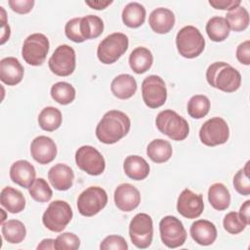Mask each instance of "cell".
Masks as SVG:
<instances>
[{"label":"cell","instance_id":"1","mask_svg":"<svg viewBox=\"0 0 250 250\" xmlns=\"http://www.w3.org/2000/svg\"><path fill=\"white\" fill-rule=\"evenodd\" d=\"M131 120L120 110L105 112L96 127V136L101 143L111 145L124 138L130 131Z\"/></svg>","mask_w":250,"mask_h":250},{"label":"cell","instance_id":"2","mask_svg":"<svg viewBox=\"0 0 250 250\" xmlns=\"http://www.w3.org/2000/svg\"><path fill=\"white\" fill-rule=\"evenodd\" d=\"M208 84L226 93H232L241 85V75L238 70L225 62H216L206 70Z\"/></svg>","mask_w":250,"mask_h":250},{"label":"cell","instance_id":"3","mask_svg":"<svg viewBox=\"0 0 250 250\" xmlns=\"http://www.w3.org/2000/svg\"><path fill=\"white\" fill-rule=\"evenodd\" d=\"M155 125L159 132L174 141H184L189 133L188 121L172 109L160 111L156 116Z\"/></svg>","mask_w":250,"mask_h":250},{"label":"cell","instance_id":"4","mask_svg":"<svg viewBox=\"0 0 250 250\" xmlns=\"http://www.w3.org/2000/svg\"><path fill=\"white\" fill-rule=\"evenodd\" d=\"M176 46L182 57L193 59L203 52L205 39L198 28L193 25H187L178 31Z\"/></svg>","mask_w":250,"mask_h":250},{"label":"cell","instance_id":"5","mask_svg":"<svg viewBox=\"0 0 250 250\" xmlns=\"http://www.w3.org/2000/svg\"><path fill=\"white\" fill-rule=\"evenodd\" d=\"M129 39L121 32H114L103 39L97 49V56L101 62L111 64L115 62L128 49Z\"/></svg>","mask_w":250,"mask_h":250},{"label":"cell","instance_id":"6","mask_svg":"<svg viewBox=\"0 0 250 250\" xmlns=\"http://www.w3.org/2000/svg\"><path fill=\"white\" fill-rule=\"evenodd\" d=\"M73 216L70 205L63 200L52 201L42 216L43 225L54 232L62 231Z\"/></svg>","mask_w":250,"mask_h":250},{"label":"cell","instance_id":"7","mask_svg":"<svg viewBox=\"0 0 250 250\" xmlns=\"http://www.w3.org/2000/svg\"><path fill=\"white\" fill-rule=\"evenodd\" d=\"M50 43L48 38L42 33H32L28 35L21 48V56L25 62L30 65H41L49 52Z\"/></svg>","mask_w":250,"mask_h":250},{"label":"cell","instance_id":"8","mask_svg":"<svg viewBox=\"0 0 250 250\" xmlns=\"http://www.w3.org/2000/svg\"><path fill=\"white\" fill-rule=\"evenodd\" d=\"M129 235L132 243L140 248H147L152 241L153 224L152 219L146 213L137 214L130 222Z\"/></svg>","mask_w":250,"mask_h":250},{"label":"cell","instance_id":"9","mask_svg":"<svg viewBox=\"0 0 250 250\" xmlns=\"http://www.w3.org/2000/svg\"><path fill=\"white\" fill-rule=\"evenodd\" d=\"M107 203V194L100 187H89L77 199V209L82 216L92 217L102 211Z\"/></svg>","mask_w":250,"mask_h":250},{"label":"cell","instance_id":"10","mask_svg":"<svg viewBox=\"0 0 250 250\" xmlns=\"http://www.w3.org/2000/svg\"><path fill=\"white\" fill-rule=\"evenodd\" d=\"M229 137V125L222 117H212L205 121L199 130V139L207 146L225 144Z\"/></svg>","mask_w":250,"mask_h":250},{"label":"cell","instance_id":"11","mask_svg":"<svg viewBox=\"0 0 250 250\" xmlns=\"http://www.w3.org/2000/svg\"><path fill=\"white\" fill-rule=\"evenodd\" d=\"M160 237L168 248L182 246L187 239V231L183 223L175 216H165L159 223Z\"/></svg>","mask_w":250,"mask_h":250},{"label":"cell","instance_id":"12","mask_svg":"<svg viewBox=\"0 0 250 250\" xmlns=\"http://www.w3.org/2000/svg\"><path fill=\"white\" fill-rule=\"evenodd\" d=\"M75 162L79 169L91 176L101 175L105 168L102 153L92 146H82L75 152Z\"/></svg>","mask_w":250,"mask_h":250},{"label":"cell","instance_id":"13","mask_svg":"<svg viewBox=\"0 0 250 250\" xmlns=\"http://www.w3.org/2000/svg\"><path fill=\"white\" fill-rule=\"evenodd\" d=\"M142 96L146 106L157 108L163 105L167 99V89L164 80L158 75H149L142 83Z\"/></svg>","mask_w":250,"mask_h":250},{"label":"cell","instance_id":"14","mask_svg":"<svg viewBox=\"0 0 250 250\" xmlns=\"http://www.w3.org/2000/svg\"><path fill=\"white\" fill-rule=\"evenodd\" d=\"M75 51L71 46L60 45L49 59V68L58 76H68L75 69Z\"/></svg>","mask_w":250,"mask_h":250},{"label":"cell","instance_id":"15","mask_svg":"<svg viewBox=\"0 0 250 250\" xmlns=\"http://www.w3.org/2000/svg\"><path fill=\"white\" fill-rule=\"evenodd\" d=\"M204 209L202 194H196L185 188L178 197L177 211L187 219L198 218Z\"/></svg>","mask_w":250,"mask_h":250},{"label":"cell","instance_id":"16","mask_svg":"<svg viewBox=\"0 0 250 250\" xmlns=\"http://www.w3.org/2000/svg\"><path fill=\"white\" fill-rule=\"evenodd\" d=\"M30 153L39 164H48L57 156V146L50 137L38 136L31 142Z\"/></svg>","mask_w":250,"mask_h":250},{"label":"cell","instance_id":"17","mask_svg":"<svg viewBox=\"0 0 250 250\" xmlns=\"http://www.w3.org/2000/svg\"><path fill=\"white\" fill-rule=\"evenodd\" d=\"M114 202L121 211H133L141 202L140 191L131 184H121L114 190Z\"/></svg>","mask_w":250,"mask_h":250},{"label":"cell","instance_id":"18","mask_svg":"<svg viewBox=\"0 0 250 250\" xmlns=\"http://www.w3.org/2000/svg\"><path fill=\"white\" fill-rule=\"evenodd\" d=\"M36 171L27 160L21 159L14 162L10 168L11 180L23 188H29L35 181Z\"/></svg>","mask_w":250,"mask_h":250},{"label":"cell","instance_id":"19","mask_svg":"<svg viewBox=\"0 0 250 250\" xmlns=\"http://www.w3.org/2000/svg\"><path fill=\"white\" fill-rule=\"evenodd\" d=\"M23 73V66L17 58L7 57L0 61V79L6 85L19 84L22 80Z\"/></svg>","mask_w":250,"mask_h":250},{"label":"cell","instance_id":"20","mask_svg":"<svg viewBox=\"0 0 250 250\" xmlns=\"http://www.w3.org/2000/svg\"><path fill=\"white\" fill-rule=\"evenodd\" d=\"M48 179L53 188L63 191L69 189L72 187L74 173L68 165L58 163L49 170Z\"/></svg>","mask_w":250,"mask_h":250},{"label":"cell","instance_id":"21","mask_svg":"<svg viewBox=\"0 0 250 250\" xmlns=\"http://www.w3.org/2000/svg\"><path fill=\"white\" fill-rule=\"evenodd\" d=\"M190 236L199 245H211L217 238L215 225L207 220H197L190 226Z\"/></svg>","mask_w":250,"mask_h":250},{"label":"cell","instance_id":"22","mask_svg":"<svg viewBox=\"0 0 250 250\" xmlns=\"http://www.w3.org/2000/svg\"><path fill=\"white\" fill-rule=\"evenodd\" d=\"M150 28L159 34L168 33L175 24V15L167 8H156L148 17Z\"/></svg>","mask_w":250,"mask_h":250},{"label":"cell","instance_id":"23","mask_svg":"<svg viewBox=\"0 0 250 250\" xmlns=\"http://www.w3.org/2000/svg\"><path fill=\"white\" fill-rule=\"evenodd\" d=\"M110 90L113 96L120 100L130 99L137 91L136 79L127 73L119 74L111 81Z\"/></svg>","mask_w":250,"mask_h":250},{"label":"cell","instance_id":"24","mask_svg":"<svg viewBox=\"0 0 250 250\" xmlns=\"http://www.w3.org/2000/svg\"><path fill=\"white\" fill-rule=\"evenodd\" d=\"M0 203L8 212L17 214L23 211L25 198L19 189L12 187H5L0 193Z\"/></svg>","mask_w":250,"mask_h":250},{"label":"cell","instance_id":"25","mask_svg":"<svg viewBox=\"0 0 250 250\" xmlns=\"http://www.w3.org/2000/svg\"><path fill=\"white\" fill-rule=\"evenodd\" d=\"M123 169L125 174L132 180H145L149 174V165L145 158L139 155H129L125 158Z\"/></svg>","mask_w":250,"mask_h":250},{"label":"cell","instance_id":"26","mask_svg":"<svg viewBox=\"0 0 250 250\" xmlns=\"http://www.w3.org/2000/svg\"><path fill=\"white\" fill-rule=\"evenodd\" d=\"M152 62L153 56L146 47H137L129 56L130 67L137 74H142L147 71L151 67Z\"/></svg>","mask_w":250,"mask_h":250},{"label":"cell","instance_id":"27","mask_svg":"<svg viewBox=\"0 0 250 250\" xmlns=\"http://www.w3.org/2000/svg\"><path fill=\"white\" fill-rule=\"evenodd\" d=\"M208 200L214 209L223 211L229 206L230 193L224 184L215 183L208 189Z\"/></svg>","mask_w":250,"mask_h":250},{"label":"cell","instance_id":"28","mask_svg":"<svg viewBox=\"0 0 250 250\" xmlns=\"http://www.w3.org/2000/svg\"><path fill=\"white\" fill-rule=\"evenodd\" d=\"M121 17L126 26L137 28L145 22L146 9L138 2H131L124 7Z\"/></svg>","mask_w":250,"mask_h":250},{"label":"cell","instance_id":"29","mask_svg":"<svg viewBox=\"0 0 250 250\" xmlns=\"http://www.w3.org/2000/svg\"><path fill=\"white\" fill-rule=\"evenodd\" d=\"M172 146L168 141L163 139H155L151 141L146 147L147 156L155 163H163L168 161L172 156Z\"/></svg>","mask_w":250,"mask_h":250},{"label":"cell","instance_id":"30","mask_svg":"<svg viewBox=\"0 0 250 250\" xmlns=\"http://www.w3.org/2000/svg\"><path fill=\"white\" fill-rule=\"evenodd\" d=\"M62 117L59 108L54 106L44 107L38 115V124L44 131L53 132L62 125Z\"/></svg>","mask_w":250,"mask_h":250},{"label":"cell","instance_id":"31","mask_svg":"<svg viewBox=\"0 0 250 250\" xmlns=\"http://www.w3.org/2000/svg\"><path fill=\"white\" fill-rule=\"evenodd\" d=\"M2 235L6 241L12 244L21 243L26 235V229L23 223L19 220H8L2 225Z\"/></svg>","mask_w":250,"mask_h":250},{"label":"cell","instance_id":"32","mask_svg":"<svg viewBox=\"0 0 250 250\" xmlns=\"http://www.w3.org/2000/svg\"><path fill=\"white\" fill-rule=\"evenodd\" d=\"M104 31L103 20L95 15H88L81 18L80 32L85 40L95 39Z\"/></svg>","mask_w":250,"mask_h":250},{"label":"cell","instance_id":"33","mask_svg":"<svg viewBox=\"0 0 250 250\" xmlns=\"http://www.w3.org/2000/svg\"><path fill=\"white\" fill-rule=\"evenodd\" d=\"M206 33L214 42H222L229 35V27L225 18L213 17L206 23Z\"/></svg>","mask_w":250,"mask_h":250},{"label":"cell","instance_id":"34","mask_svg":"<svg viewBox=\"0 0 250 250\" xmlns=\"http://www.w3.org/2000/svg\"><path fill=\"white\" fill-rule=\"evenodd\" d=\"M226 21L229 29L236 32L243 31L249 25V14L244 7L239 5L227 13Z\"/></svg>","mask_w":250,"mask_h":250},{"label":"cell","instance_id":"35","mask_svg":"<svg viewBox=\"0 0 250 250\" xmlns=\"http://www.w3.org/2000/svg\"><path fill=\"white\" fill-rule=\"evenodd\" d=\"M75 89L67 82H57L51 88V97L60 104H68L75 99Z\"/></svg>","mask_w":250,"mask_h":250},{"label":"cell","instance_id":"36","mask_svg":"<svg viewBox=\"0 0 250 250\" xmlns=\"http://www.w3.org/2000/svg\"><path fill=\"white\" fill-rule=\"evenodd\" d=\"M188 113L194 119L206 116L210 109V101L204 95H194L188 103Z\"/></svg>","mask_w":250,"mask_h":250},{"label":"cell","instance_id":"37","mask_svg":"<svg viewBox=\"0 0 250 250\" xmlns=\"http://www.w3.org/2000/svg\"><path fill=\"white\" fill-rule=\"evenodd\" d=\"M28 192L37 202H47L53 196V191L49 184L43 178L35 179L32 186L28 188Z\"/></svg>","mask_w":250,"mask_h":250},{"label":"cell","instance_id":"38","mask_svg":"<svg viewBox=\"0 0 250 250\" xmlns=\"http://www.w3.org/2000/svg\"><path fill=\"white\" fill-rule=\"evenodd\" d=\"M233 187L235 190L242 195L250 194V180H249V161L246 162L244 168L240 169L233 177Z\"/></svg>","mask_w":250,"mask_h":250},{"label":"cell","instance_id":"39","mask_svg":"<svg viewBox=\"0 0 250 250\" xmlns=\"http://www.w3.org/2000/svg\"><path fill=\"white\" fill-rule=\"evenodd\" d=\"M54 246L56 250H76L80 246V239L72 232H63L57 236Z\"/></svg>","mask_w":250,"mask_h":250},{"label":"cell","instance_id":"40","mask_svg":"<svg viewBox=\"0 0 250 250\" xmlns=\"http://www.w3.org/2000/svg\"><path fill=\"white\" fill-rule=\"evenodd\" d=\"M223 226L224 229L230 234H237L244 230V229L247 227L246 223L240 218L237 212L228 213L224 218Z\"/></svg>","mask_w":250,"mask_h":250},{"label":"cell","instance_id":"41","mask_svg":"<svg viewBox=\"0 0 250 250\" xmlns=\"http://www.w3.org/2000/svg\"><path fill=\"white\" fill-rule=\"evenodd\" d=\"M80 21L81 18L71 19L65 23L64 26V32L66 37L75 43H81L85 41L80 32Z\"/></svg>","mask_w":250,"mask_h":250},{"label":"cell","instance_id":"42","mask_svg":"<svg viewBox=\"0 0 250 250\" xmlns=\"http://www.w3.org/2000/svg\"><path fill=\"white\" fill-rule=\"evenodd\" d=\"M100 248L103 250L115 249V250H127L128 244L123 236L112 234L106 236L100 245Z\"/></svg>","mask_w":250,"mask_h":250},{"label":"cell","instance_id":"43","mask_svg":"<svg viewBox=\"0 0 250 250\" xmlns=\"http://www.w3.org/2000/svg\"><path fill=\"white\" fill-rule=\"evenodd\" d=\"M34 3L33 0H10L8 2L10 8L21 15L29 13L33 8Z\"/></svg>","mask_w":250,"mask_h":250},{"label":"cell","instance_id":"44","mask_svg":"<svg viewBox=\"0 0 250 250\" xmlns=\"http://www.w3.org/2000/svg\"><path fill=\"white\" fill-rule=\"evenodd\" d=\"M236 59L239 62L249 65L250 64V41L246 40L240 43L236 48Z\"/></svg>","mask_w":250,"mask_h":250},{"label":"cell","instance_id":"45","mask_svg":"<svg viewBox=\"0 0 250 250\" xmlns=\"http://www.w3.org/2000/svg\"><path fill=\"white\" fill-rule=\"evenodd\" d=\"M209 4L217 10H232L241 4L240 0H209Z\"/></svg>","mask_w":250,"mask_h":250},{"label":"cell","instance_id":"46","mask_svg":"<svg viewBox=\"0 0 250 250\" xmlns=\"http://www.w3.org/2000/svg\"><path fill=\"white\" fill-rule=\"evenodd\" d=\"M1 10V23H2V32H1V44L3 45L10 37V26L6 21V12L3 7H0Z\"/></svg>","mask_w":250,"mask_h":250},{"label":"cell","instance_id":"47","mask_svg":"<svg viewBox=\"0 0 250 250\" xmlns=\"http://www.w3.org/2000/svg\"><path fill=\"white\" fill-rule=\"evenodd\" d=\"M239 216L240 218L246 223L248 226L250 224V219H249V214H250V200H246L240 207L239 209Z\"/></svg>","mask_w":250,"mask_h":250},{"label":"cell","instance_id":"48","mask_svg":"<svg viewBox=\"0 0 250 250\" xmlns=\"http://www.w3.org/2000/svg\"><path fill=\"white\" fill-rule=\"evenodd\" d=\"M111 3H112V1H101V0L85 1L86 5H88L89 7H91L92 9H95V10H104L107 6H109Z\"/></svg>","mask_w":250,"mask_h":250},{"label":"cell","instance_id":"49","mask_svg":"<svg viewBox=\"0 0 250 250\" xmlns=\"http://www.w3.org/2000/svg\"><path fill=\"white\" fill-rule=\"evenodd\" d=\"M54 242H55V239H52V238L43 239L40 242V244H38L37 249H55Z\"/></svg>","mask_w":250,"mask_h":250}]
</instances>
